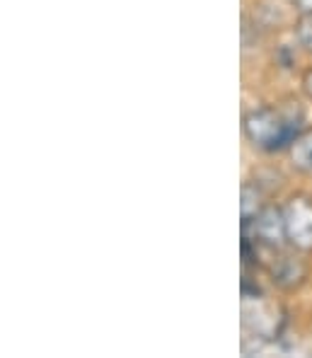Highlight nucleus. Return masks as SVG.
Wrapping results in <instances>:
<instances>
[{
	"mask_svg": "<svg viewBox=\"0 0 312 358\" xmlns=\"http://www.w3.org/2000/svg\"><path fill=\"white\" fill-rule=\"evenodd\" d=\"M274 283H278L281 288H295L305 278V264L293 255H281L271 266Z\"/></svg>",
	"mask_w": 312,
	"mask_h": 358,
	"instance_id": "20e7f679",
	"label": "nucleus"
},
{
	"mask_svg": "<svg viewBox=\"0 0 312 358\" xmlns=\"http://www.w3.org/2000/svg\"><path fill=\"white\" fill-rule=\"evenodd\" d=\"M245 136L262 150H281L288 148L300 136L298 121L285 117L274 107L252 109L245 117Z\"/></svg>",
	"mask_w": 312,
	"mask_h": 358,
	"instance_id": "f257e3e1",
	"label": "nucleus"
},
{
	"mask_svg": "<svg viewBox=\"0 0 312 358\" xmlns=\"http://www.w3.org/2000/svg\"><path fill=\"white\" fill-rule=\"evenodd\" d=\"M298 39L303 41V46L312 49V15H303L298 24Z\"/></svg>",
	"mask_w": 312,
	"mask_h": 358,
	"instance_id": "0eeeda50",
	"label": "nucleus"
},
{
	"mask_svg": "<svg viewBox=\"0 0 312 358\" xmlns=\"http://www.w3.org/2000/svg\"><path fill=\"white\" fill-rule=\"evenodd\" d=\"M285 218V240L295 250H312V203L303 196H295L283 208Z\"/></svg>",
	"mask_w": 312,
	"mask_h": 358,
	"instance_id": "f03ea898",
	"label": "nucleus"
},
{
	"mask_svg": "<svg viewBox=\"0 0 312 358\" xmlns=\"http://www.w3.org/2000/svg\"><path fill=\"white\" fill-rule=\"evenodd\" d=\"M259 201H262V194H259V189L252 187V184H245V187H242V223H245V220H250V218H255L259 210L264 208Z\"/></svg>",
	"mask_w": 312,
	"mask_h": 358,
	"instance_id": "423d86ee",
	"label": "nucleus"
},
{
	"mask_svg": "<svg viewBox=\"0 0 312 358\" xmlns=\"http://www.w3.org/2000/svg\"><path fill=\"white\" fill-rule=\"evenodd\" d=\"M293 5L300 15H312V0H293Z\"/></svg>",
	"mask_w": 312,
	"mask_h": 358,
	"instance_id": "6e6552de",
	"label": "nucleus"
},
{
	"mask_svg": "<svg viewBox=\"0 0 312 358\" xmlns=\"http://www.w3.org/2000/svg\"><path fill=\"white\" fill-rule=\"evenodd\" d=\"M290 155H293L295 165L303 170H312V131H305L290 143Z\"/></svg>",
	"mask_w": 312,
	"mask_h": 358,
	"instance_id": "39448f33",
	"label": "nucleus"
},
{
	"mask_svg": "<svg viewBox=\"0 0 312 358\" xmlns=\"http://www.w3.org/2000/svg\"><path fill=\"white\" fill-rule=\"evenodd\" d=\"M245 228H252L255 242L267 247H281L285 240V218L281 208L264 206L255 218L245 220Z\"/></svg>",
	"mask_w": 312,
	"mask_h": 358,
	"instance_id": "7ed1b4c3",
	"label": "nucleus"
},
{
	"mask_svg": "<svg viewBox=\"0 0 312 358\" xmlns=\"http://www.w3.org/2000/svg\"><path fill=\"white\" fill-rule=\"evenodd\" d=\"M303 90H305V94L312 99V68H308L305 76H303Z\"/></svg>",
	"mask_w": 312,
	"mask_h": 358,
	"instance_id": "1a4fd4ad",
	"label": "nucleus"
}]
</instances>
